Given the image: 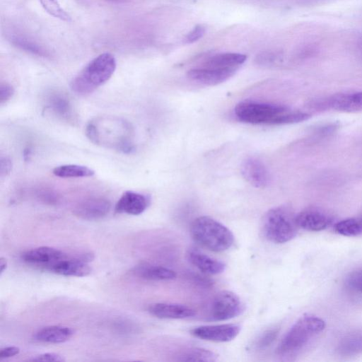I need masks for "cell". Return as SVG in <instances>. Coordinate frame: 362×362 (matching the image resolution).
<instances>
[{"instance_id": "obj_1", "label": "cell", "mask_w": 362, "mask_h": 362, "mask_svg": "<svg viewBox=\"0 0 362 362\" xmlns=\"http://www.w3.org/2000/svg\"><path fill=\"white\" fill-rule=\"evenodd\" d=\"M87 137L95 144L129 153L134 148V129L124 119L105 116L90 120L86 127Z\"/></svg>"}, {"instance_id": "obj_2", "label": "cell", "mask_w": 362, "mask_h": 362, "mask_svg": "<svg viewBox=\"0 0 362 362\" xmlns=\"http://www.w3.org/2000/svg\"><path fill=\"white\" fill-rule=\"evenodd\" d=\"M116 69V60L105 52L91 60L71 81V90L78 95H86L107 81Z\"/></svg>"}, {"instance_id": "obj_3", "label": "cell", "mask_w": 362, "mask_h": 362, "mask_svg": "<svg viewBox=\"0 0 362 362\" xmlns=\"http://www.w3.org/2000/svg\"><path fill=\"white\" fill-rule=\"evenodd\" d=\"M325 328V321L313 315L300 317L284 336L276 349L281 356L298 353Z\"/></svg>"}, {"instance_id": "obj_4", "label": "cell", "mask_w": 362, "mask_h": 362, "mask_svg": "<svg viewBox=\"0 0 362 362\" xmlns=\"http://www.w3.org/2000/svg\"><path fill=\"white\" fill-rule=\"evenodd\" d=\"M190 233L196 243L216 252L228 250L234 242V236L226 226L206 216L193 221Z\"/></svg>"}, {"instance_id": "obj_5", "label": "cell", "mask_w": 362, "mask_h": 362, "mask_svg": "<svg viewBox=\"0 0 362 362\" xmlns=\"http://www.w3.org/2000/svg\"><path fill=\"white\" fill-rule=\"evenodd\" d=\"M299 227L294 216L288 210L277 207L264 216L262 229L264 236L274 243H284L296 237Z\"/></svg>"}, {"instance_id": "obj_6", "label": "cell", "mask_w": 362, "mask_h": 362, "mask_svg": "<svg viewBox=\"0 0 362 362\" xmlns=\"http://www.w3.org/2000/svg\"><path fill=\"white\" fill-rule=\"evenodd\" d=\"M288 107L276 104L245 100L237 104L234 109L237 118L252 124H279L280 119Z\"/></svg>"}, {"instance_id": "obj_7", "label": "cell", "mask_w": 362, "mask_h": 362, "mask_svg": "<svg viewBox=\"0 0 362 362\" xmlns=\"http://www.w3.org/2000/svg\"><path fill=\"white\" fill-rule=\"evenodd\" d=\"M243 310V304L235 293L221 291L214 297L208 317L212 321H224L238 316Z\"/></svg>"}, {"instance_id": "obj_8", "label": "cell", "mask_w": 362, "mask_h": 362, "mask_svg": "<svg viewBox=\"0 0 362 362\" xmlns=\"http://www.w3.org/2000/svg\"><path fill=\"white\" fill-rule=\"evenodd\" d=\"M240 329V325L235 324L204 325L192 329L191 334L197 338L206 341L228 342L238 335Z\"/></svg>"}, {"instance_id": "obj_9", "label": "cell", "mask_w": 362, "mask_h": 362, "mask_svg": "<svg viewBox=\"0 0 362 362\" xmlns=\"http://www.w3.org/2000/svg\"><path fill=\"white\" fill-rule=\"evenodd\" d=\"M67 257L62 251L47 246H42L22 253L21 259L28 264L47 270L56 262Z\"/></svg>"}, {"instance_id": "obj_10", "label": "cell", "mask_w": 362, "mask_h": 362, "mask_svg": "<svg viewBox=\"0 0 362 362\" xmlns=\"http://www.w3.org/2000/svg\"><path fill=\"white\" fill-rule=\"evenodd\" d=\"M111 209L110 201L103 197H90L74 207V214L85 220L95 221L106 216Z\"/></svg>"}, {"instance_id": "obj_11", "label": "cell", "mask_w": 362, "mask_h": 362, "mask_svg": "<svg viewBox=\"0 0 362 362\" xmlns=\"http://www.w3.org/2000/svg\"><path fill=\"white\" fill-rule=\"evenodd\" d=\"M238 67L233 68H195L187 71V76L191 80L206 86H216L232 77Z\"/></svg>"}, {"instance_id": "obj_12", "label": "cell", "mask_w": 362, "mask_h": 362, "mask_svg": "<svg viewBox=\"0 0 362 362\" xmlns=\"http://www.w3.org/2000/svg\"><path fill=\"white\" fill-rule=\"evenodd\" d=\"M299 228L309 231H320L329 227L334 218L328 214L317 209H306L296 216Z\"/></svg>"}, {"instance_id": "obj_13", "label": "cell", "mask_w": 362, "mask_h": 362, "mask_svg": "<svg viewBox=\"0 0 362 362\" xmlns=\"http://www.w3.org/2000/svg\"><path fill=\"white\" fill-rule=\"evenodd\" d=\"M149 204L148 197L139 192L127 191L116 203L115 210L117 213L136 216L142 214Z\"/></svg>"}, {"instance_id": "obj_14", "label": "cell", "mask_w": 362, "mask_h": 362, "mask_svg": "<svg viewBox=\"0 0 362 362\" xmlns=\"http://www.w3.org/2000/svg\"><path fill=\"white\" fill-rule=\"evenodd\" d=\"M47 271L65 276L82 277L89 275L91 268L80 257L67 256L52 264Z\"/></svg>"}, {"instance_id": "obj_15", "label": "cell", "mask_w": 362, "mask_h": 362, "mask_svg": "<svg viewBox=\"0 0 362 362\" xmlns=\"http://www.w3.org/2000/svg\"><path fill=\"white\" fill-rule=\"evenodd\" d=\"M241 173L245 180L255 187H264L269 182V173L266 167L256 158L245 160L241 165Z\"/></svg>"}, {"instance_id": "obj_16", "label": "cell", "mask_w": 362, "mask_h": 362, "mask_svg": "<svg viewBox=\"0 0 362 362\" xmlns=\"http://www.w3.org/2000/svg\"><path fill=\"white\" fill-rule=\"evenodd\" d=\"M148 313L160 319H184L192 317L195 311L182 304L156 303L148 306Z\"/></svg>"}, {"instance_id": "obj_17", "label": "cell", "mask_w": 362, "mask_h": 362, "mask_svg": "<svg viewBox=\"0 0 362 362\" xmlns=\"http://www.w3.org/2000/svg\"><path fill=\"white\" fill-rule=\"evenodd\" d=\"M187 255L189 262L204 274H218L226 269L223 262L208 256L197 248L189 249Z\"/></svg>"}, {"instance_id": "obj_18", "label": "cell", "mask_w": 362, "mask_h": 362, "mask_svg": "<svg viewBox=\"0 0 362 362\" xmlns=\"http://www.w3.org/2000/svg\"><path fill=\"white\" fill-rule=\"evenodd\" d=\"M74 334V330L71 327L52 325L37 330L34 334V339L44 343L59 344L68 341Z\"/></svg>"}, {"instance_id": "obj_19", "label": "cell", "mask_w": 362, "mask_h": 362, "mask_svg": "<svg viewBox=\"0 0 362 362\" xmlns=\"http://www.w3.org/2000/svg\"><path fill=\"white\" fill-rule=\"evenodd\" d=\"M47 107L57 117L66 121L74 119V111L69 98L61 92H52L47 98Z\"/></svg>"}, {"instance_id": "obj_20", "label": "cell", "mask_w": 362, "mask_h": 362, "mask_svg": "<svg viewBox=\"0 0 362 362\" xmlns=\"http://www.w3.org/2000/svg\"><path fill=\"white\" fill-rule=\"evenodd\" d=\"M134 272L140 278L151 281H169L176 277V273L173 270L148 263L136 266Z\"/></svg>"}, {"instance_id": "obj_21", "label": "cell", "mask_w": 362, "mask_h": 362, "mask_svg": "<svg viewBox=\"0 0 362 362\" xmlns=\"http://www.w3.org/2000/svg\"><path fill=\"white\" fill-rule=\"evenodd\" d=\"M337 353L342 356H354L362 354V329L344 334L337 346Z\"/></svg>"}, {"instance_id": "obj_22", "label": "cell", "mask_w": 362, "mask_h": 362, "mask_svg": "<svg viewBox=\"0 0 362 362\" xmlns=\"http://www.w3.org/2000/svg\"><path fill=\"white\" fill-rule=\"evenodd\" d=\"M247 59L246 55L240 53H223L209 57L203 65L207 68H233L243 64Z\"/></svg>"}, {"instance_id": "obj_23", "label": "cell", "mask_w": 362, "mask_h": 362, "mask_svg": "<svg viewBox=\"0 0 362 362\" xmlns=\"http://www.w3.org/2000/svg\"><path fill=\"white\" fill-rule=\"evenodd\" d=\"M53 174L63 178L88 177L95 174L94 170L87 166L67 164L59 165L54 168Z\"/></svg>"}, {"instance_id": "obj_24", "label": "cell", "mask_w": 362, "mask_h": 362, "mask_svg": "<svg viewBox=\"0 0 362 362\" xmlns=\"http://www.w3.org/2000/svg\"><path fill=\"white\" fill-rule=\"evenodd\" d=\"M217 359V355L207 349L192 348L180 353L176 358L178 361L211 362Z\"/></svg>"}, {"instance_id": "obj_25", "label": "cell", "mask_w": 362, "mask_h": 362, "mask_svg": "<svg viewBox=\"0 0 362 362\" xmlns=\"http://www.w3.org/2000/svg\"><path fill=\"white\" fill-rule=\"evenodd\" d=\"M334 231L344 236H357L362 234V218H349L336 223Z\"/></svg>"}, {"instance_id": "obj_26", "label": "cell", "mask_w": 362, "mask_h": 362, "mask_svg": "<svg viewBox=\"0 0 362 362\" xmlns=\"http://www.w3.org/2000/svg\"><path fill=\"white\" fill-rule=\"evenodd\" d=\"M44 9L51 16L62 21H69L71 17L61 7L58 0H39Z\"/></svg>"}, {"instance_id": "obj_27", "label": "cell", "mask_w": 362, "mask_h": 362, "mask_svg": "<svg viewBox=\"0 0 362 362\" xmlns=\"http://www.w3.org/2000/svg\"><path fill=\"white\" fill-rule=\"evenodd\" d=\"M346 284L351 290L362 293V269L349 273L346 276Z\"/></svg>"}, {"instance_id": "obj_28", "label": "cell", "mask_w": 362, "mask_h": 362, "mask_svg": "<svg viewBox=\"0 0 362 362\" xmlns=\"http://www.w3.org/2000/svg\"><path fill=\"white\" fill-rule=\"evenodd\" d=\"M279 333L277 328L270 329L264 332L259 338L256 346L259 349H264L270 346L275 340Z\"/></svg>"}, {"instance_id": "obj_29", "label": "cell", "mask_w": 362, "mask_h": 362, "mask_svg": "<svg viewBox=\"0 0 362 362\" xmlns=\"http://www.w3.org/2000/svg\"><path fill=\"white\" fill-rule=\"evenodd\" d=\"M205 33V28L201 25H196L183 39L185 44H191L202 38Z\"/></svg>"}, {"instance_id": "obj_30", "label": "cell", "mask_w": 362, "mask_h": 362, "mask_svg": "<svg viewBox=\"0 0 362 362\" xmlns=\"http://www.w3.org/2000/svg\"><path fill=\"white\" fill-rule=\"evenodd\" d=\"M30 361L64 362V358L56 353H44L29 360Z\"/></svg>"}, {"instance_id": "obj_31", "label": "cell", "mask_w": 362, "mask_h": 362, "mask_svg": "<svg viewBox=\"0 0 362 362\" xmlns=\"http://www.w3.org/2000/svg\"><path fill=\"white\" fill-rule=\"evenodd\" d=\"M14 89L11 85L8 83H1L0 86V103L4 104L13 96Z\"/></svg>"}, {"instance_id": "obj_32", "label": "cell", "mask_w": 362, "mask_h": 362, "mask_svg": "<svg viewBox=\"0 0 362 362\" xmlns=\"http://www.w3.org/2000/svg\"><path fill=\"white\" fill-rule=\"evenodd\" d=\"M13 40L15 44L26 50H28L35 54H42L43 51L40 48H39L37 45L31 43L30 42L24 40L23 38L17 37Z\"/></svg>"}, {"instance_id": "obj_33", "label": "cell", "mask_w": 362, "mask_h": 362, "mask_svg": "<svg viewBox=\"0 0 362 362\" xmlns=\"http://www.w3.org/2000/svg\"><path fill=\"white\" fill-rule=\"evenodd\" d=\"M20 352V349L17 346H6L0 350V359H5L8 358L13 357Z\"/></svg>"}, {"instance_id": "obj_34", "label": "cell", "mask_w": 362, "mask_h": 362, "mask_svg": "<svg viewBox=\"0 0 362 362\" xmlns=\"http://www.w3.org/2000/svg\"><path fill=\"white\" fill-rule=\"evenodd\" d=\"M12 169V162L7 157H2L0 163L1 177H3L8 175Z\"/></svg>"}, {"instance_id": "obj_35", "label": "cell", "mask_w": 362, "mask_h": 362, "mask_svg": "<svg viewBox=\"0 0 362 362\" xmlns=\"http://www.w3.org/2000/svg\"><path fill=\"white\" fill-rule=\"evenodd\" d=\"M338 127L337 124H329L317 127L315 132L320 135H328L334 133Z\"/></svg>"}, {"instance_id": "obj_36", "label": "cell", "mask_w": 362, "mask_h": 362, "mask_svg": "<svg viewBox=\"0 0 362 362\" xmlns=\"http://www.w3.org/2000/svg\"><path fill=\"white\" fill-rule=\"evenodd\" d=\"M351 98L356 105L362 108V91L351 94Z\"/></svg>"}, {"instance_id": "obj_37", "label": "cell", "mask_w": 362, "mask_h": 362, "mask_svg": "<svg viewBox=\"0 0 362 362\" xmlns=\"http://www.w3.org/2000/svg\"><path fill=\"white\" fill-rule=\"evenodd\" d=\"M7 265L8 262L6 259L4 257H1L0 258V276H1L4 272L6 269Z\"/></svg>"}, {"instance_id": "obj_38", "label": "cell", "mask_w": 362, "mask_h": 362, "mask_svg": "<svg viewBox=\"0 0 362 362\" xmlns=\"http://www.w3.org/2000/svg\"><path fill=\"white\" fill-rule=\"evenodd\" d=\"M107 1H114V2H121V1H124L126 0H107Z\"/></svg>"}]
</instances>
